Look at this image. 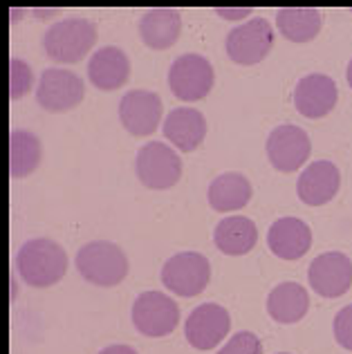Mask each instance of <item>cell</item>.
<instances>
[{
  "mask_svg": "<svg viewBox=\"0 0 352 354\" xmlns=\"http://www.w3.org/2000/svg\"><path fill=\"white\" fill-rule=\"evenodd\" d=\"M16 269L30 287H52L68 272V254L50 238H32L18 249Z\"/></svg>",
  "mask_w": 352,
  "mask_h": 354,
  "instance_id": "cell-1",
  "label": "cell"
},
{
  "mask_svg": "<svg viewBox=\"0 0 352 354\" xmlns=\"http://www.w3.org/2000/svg\"><path fill=\"white\" fill-rule=\"evenodd\" d=\"M97 25L88 18H66L54 23L43 36L45 54L57 63H79L97 43Z\"/></svg>",
  "mask_w": 352,
  "mask_h": 354,
  "instance_id": "cell-2",
  "label": "cell"
},
{
  "mask_svg": "<svg viewBox=\"0 0 352 354\" xmlns=\"http://www.w3.org/2000/svg\"><path fill=\"white\" fill-rule=\"evenodd\" d=\"M77 269L92 285L117 287L128 276V256L115 242L95 240L77 251Z\"/></svg>",
  "mask_w": 352,
  "mask_h": 354,
  "instance_id": "cell-3",
  "label": "cell"
},
{
  "mask_svg": "<svg viewBox=\"0 0 352 354\" xmlns=\"http://www.w3.org/2000/svg\"><path fill=\"white\" fill-rule=\"evenodd\" d=\"M211 278L209 260L198 251L175 254L162 267V285L175 296L193 298L207 290Z\"/></svg>",
  "mask_w": 352,
  "mask_h": 354,
  "instance_id": "cell-4",
  "label": "cell"
},
{
  "mask_svg": "<svg viewBox=\"0 0 352 354\" xmlns=\"http://www.w3.org/2000/svg\"><path fill=\"white\" fill-rule=\"evenodd\" d=\"M133 325L148 339H162L178 328L180 307L164 292H144L133 303Z\"/></svg>",
  "mask_w": 352,
  "mask_h": 354,
  "instance_id": "cell-5",
  "label": "cell"
},
{
  "mask_svg": "<svg viewBox=\"0 0 352 354\" xmlns=\"http://www.w3.org/2000/svg\"><path fill=\"white\" fill-rule=\"evenodd\" d=\"M135 171L146 189L166 191L180 182L182 160L164 142H148L140 148L135 160Z\"/></svg>",
  "mask_w": 352,
  "mask_h": 354,
  "instance_id": "cell-6",
  "label": "cell"
},
{
  "mask_svg": "<svg viewBox=\"0 0 352 354\" xmlns=\"http://www.w3.org/2000/svg\"><path fill=\"white\" fill-rule=\"evenodd\" d=\"M213 83H216V72L209 59L202 54H182L173 61L169 70V88L180 101H200L205 99Z\"/></svg>",
  "mask_w": 352,
  "mask_h": 354,
  "instance_id": "cell-7",
  "label": "cell"
},
{
  "mask_svg": "<svg viewBox=\"0 0 352 354\" xmlns=\"http://www.w3.org/2000/svg\"><path fill=\"white\" fill-rule=\"evenodd\" d=\"M225 48L229 59L238 65L261 63L274 48V27L267 18L258 16L227 34Z\"/></svg>",
  "mask_w": 352,
  "mask_h": 354,
  "instance_id": "cell-8",
  "label": "cell"
},
{
  "mask_svg": "<svg viewBox=\"0 0 352 354\" xmlns=\"http://www.w3.org/2000/svg\"><path fill=\"white\" fill-rule=\"evenodd\" d=\"M86 97V86L79 74L66 68H50L41 74L36 86V101L48 113H68Z\"/></svg>",
  "mask_w": 352,
  "mask_h": 354,
  "instance_id": "cell-9",
  "label": "cell"
},
{
  "mask_svg": "<svg viewBox=\"0 0 352 354\" xmlns=\"http://www.w3.org/2000/svg\"><path fill=\"white\" fill-rule=\"evenodd\" d=\"M265 151H267V157H270V164L276 171L294 173L308 162L312 142H310V135L305 133L301 126L283 124V126H276L270 133Z\"/></svg>",
  "mask_w": 352,
  "mask_h": 354,
  "instance_id": "cell-10",
  "label": "cell"
},
{
  "mask_svg": "<svg viewBox=\"0 0 352 354\" xmlns=\"http://www.w3.org/2000/svg\"><path fill=\"white\" fill-rule=\"evenodd\" d=\"M231 330L229 312L218 303L198 305L184 323V337L196 350H213Z\"/></svg>",
  "mask_w": 352,
  "mask_h": 354,
  "instance_id": "cell-11",
  "label": "cell"
},
{
  "mask_svg": "<svg viewBox=\"0 0 352 354\" xmlns=\"http://www.w3.org/2000/svg\"><path fill=\"white\" fill-rule=\"evenodd\" d=\"M308 283L321 298H339L352 287V263L341 251H328L312 260Z\"/></svg>",
  "mask_w": 352,
  "mask_h": 354,
  "instance_id": "cell-12",
  "label": "cell"
},
{
  "mask_svg": "<svg viewBox=\"0 0 352 354\" xmlns=\"http://www.w3.org/2000/svg\"><path fill=\"white\" fill-rule=\"evenodd\" d=\"M119 119L135 137L153 135L162 121V99L151 90H131L119 101Z\"/></svg>",
  "mask_w": 352,
  "mask_h": 354,
  "instance_id": "cell-13",
  "label": "cell"
},
{
  "mask_svg": "<svg viewBox=\"0 0 352 354\" xmlns=\"http://www.w3.org/2000/svg\"><path fill=\"white\" fill-rule=\"evenodd\" d=\"M337 101V83L328 74H305L294 88V106L305 119H321L330 115Z\"/></svg>",
  "mask_w": 352,
  "mask_h": 354,
  "instance_id": "cell-14",
  "label": "cell"
},
{
  "mask_svg": "<svg viewBox=\"0 0 352 354\" xmlns=\"http://www.w3.org/2000/svg\"><path fill=\"white\" fill-rule=\"evenodd\" d=\"M341 186V173L332 162L319 160L312 162L308 169L299 175L296 182V193L299 200L308 207H323L330 200H335Z\"/></svg>",
  "mask_w": 352,
  "mask_h": 354,
  "instance_id": "cell-15",
  "label": "cell"
},
{
  "mask_svg": "<svg viewBox=\"0 0 352 354\" xmlns=\"http://www.w3.org/2000/svg\"><path fill=\"white\" fill-rule=\"evenodd\" d=\"M267 245L281 260H299L312 247V229L301 218H279L267 231Z\"/></svg>",
  "mask_w": 352,
  "mask_h": 354,
  "instance_id": "cell-16",
  "label": "cell"
},
{
  "mask_svg": "<svg viewBox=\"0 0 352 354\" xmlns=\"http://www.w3.org/2000/svg\"><path fill=\"white\" fill-rule=\"evenodd\" d=\"M88 77L97 90L104 92L119 90L131 79L128 54L122 48H115V45H106V48L97 50L88 63Z\"/></svg>",
  "mask_w": 352,
  "mask_h": 354,
  "instance_id": "cell-17",
  "label": "cell"
},
{
  "mask_svg": "<svg viewBox=\"0 0 352 354\" xmlns=\"http://www.w3.org/2000/svg\"><path fill=\"white\" fill-rule=\"evenodd\" d=\"M164 137L184 153H191L205 142L207 137V119L198 108H175L164 119Z\"/></svg>",
  "mask_w": 352,
  "mask_h": 354,
  "instance_id": "cell-18",
  "label": "cell"
},
{
  "mask_svg": "<svg viewBox=\"0 0 352 354\" xmlns=\"http://www.w3.org/2000/svg\"><path fill=\"white\" fill-rule=\"evenodd\" d=\"M182 32V16L178 9L155 7L140 18V36L146 48L169 50Z\"/></svg>",
  "mask_w": 352,
  "mask_h": 354,
  "instance_id": "cell-19",
  "label": "cell"
},
{
  "mask_svg": "<svg viewBox=\"0 0 352 354\" xmlns=\"http://www.w3.org/2000/svg\"><path fill=\"white\" fill-rule=\"evenodd\" d=\"M310 310V294L299 283H281L267 296V312L281 325H294Z\"/></svg>",
  "mask_w": 352,
  "mask_h": 354,
  "instance_id": "cell-20",
  "label": "cell"
},
{
  "mask_svg": "<svg viewBox=\"0 0 352 354\" xmlns=\"http://www.w3.org/2000/svg\"><path fill=\"white\" fill-rule=\"evenodd\" d=\"M213 242L227 256H245L258 242V229L252 218L229 216L218 222L213 231Z\"/></svg>",
  "mask_w": 352,
  "mask_h": 354,
  "instance_id": "cell-21",
  "label": "cell"
},
{
  "mask_svg": "<svg viewBox=\"0 0 352 354\" xmlns=\"http://www.w3.org/2000/svg\"><path fill=\"white\" fill-rule=\"evenodd\" d=\"M252 182L240 173H222L209 184V204L213 211H240L252 200Z\"/></svg>",
  "mask_w": 352,
  "mask_h": 354,
  "instance_id": "cell-22",
  "label": "cell"
},
{
  "mask_svg": "<svg viewBox=\"0 0 352 354\" xmlns=\"http://www.w3.org/2000/svg\"><path fill=\"white\" fill-rule=\"evenodd\" d=\"M323 16L314 7H283L276 14V27L292 43H310L319 36Z\"/></svg>",
  "mask_w": 352,
  "mask_h": 354,
  "instance_id": "cell-23",
  "label": "cell"
},
{
  "mask_svg": "<svg viewBox=\"0 0 352 354\" xmlns=\"http://www.w3.org/2000/svg\"><path fill=\"white\" fill-rule=\"evenodd\" d=\"M41 139L30 130H14L9 135V173L14 180L32 175L41 164Z\"/></svg>",
  "mask_w": 352,
  "mask_h": 354,
  "instance_id": "cell-24",
  "label": "cell"
},
{
  "mask_svg": "<svg viewBox=\"0 0 352 354\" xmlns=\"http://www.w3.org/2000/svg\"><path fill=\"white\" fill-rule=\"evenodd\" d=\"M34 86V74L32 68L21 59H12L9 63V97L14 101L25 97Z\"/></svg>",
  "mask_w": 352,
  "mask_h": 354,
  "instance_id": "cell-25",
  "label": "cell"
},
{
  "mask_svg": "<svg viewBox=\"0 0 352 354\" xmlns=\"http://www.w3.org/2000/svg\"><path fill=\"white\" fill-rule=\"evenodd\" d=\"M218 354H263V343L254 332L243 330L234 334V337L218 350Z\"/></svg>",
  "mask_w": 352,
  "mask_h": 354,
  "instance_id": "cell-26",
  "label": "cell"
},
{
  "mask_svg": "<svg viewBox=\"0 0 352 354\" xmlns=\"http://www.w3.org/2000/svg\"><path fill=\"white\" fill-rule=\"evenodd\" d=\"M335 339L344 350L352 352V305H346L344 310H339L335 316Z\"/></svg>",
  "mask_w": 352,
  "mask_h": 354,
  "instance_id": "cell-27",
  "label": "cell"
},
{
  "mask_svg": "<svg viewBox=\"0 0 352 354\" xmlns=\"http://www.w3.org/2000/svg\"><path fill=\"white\" fill-rule=\"evenodd\" d=\"M216 14L222 16V18H229V21H243L249 14H252V9L249 7H243V9H227V7H218Z\"/></svg>",
  "mask_w": 352,
  "mask_h": 354,
  "instance_id": "cell-28",
  "label": "cell"
},
{
  "mask_svg": "<svg viewBox=\"0 0 352 354\" xmlns=\"http://www.w3.org/2000/svg\"><path fill=\"white\" fill-rule=\"evenodd\" d=\"M99 354H137V350L131 348V346H124V343H117V346H108V348H104Z\"/></svg>",
  "mask_w": 352,
  "mask_h": 354,
  "instance_id": "cell-29",
  "label": "cell"
},
{
  "mask_svg": "<svg viewBox=\"0 0 352 354\" xmlns=\"http://www.w3.org/2000/svg\"><path fill=\"white\" fill-rule=\"evenodd\" d=\"M59 9H45V12H41V9H34V14L39 16V18H48V16H52V14H57Z\"/></svg>",
  "mask_w": 352,
  "mask_h": 354,
  "instance_id": "cell-30",
  "label": "cell"
},
{
  "mask_svg": "<svg viewBox=\"0 0 352 354\" xmlns=\"http://www.w3.org/2000/svg\"><path fill=\"white\" fill-rule=\"evenodd\" d=\"M346 79H348V86H350V90H352V59H350L348 68H346Z\"/></svg>",
  "mask_w": 352,
  "mask_h": 354,
  "instance_id": "cell-31",
  "label": "cell"
},
{
  "mask_svg": "<svg viewBox=\"0 0 352 354\" xmlns=\"http://www.w3.org/2000/svg\"><path fill=\"white\" fill-rule=\"evenodd\" d=\"M279 354H290V352H279Z\"/></svg>",
  "mask_w": 352,
  "mask_h": 354,
  "instance_id": "cell-32",
  "label": "cell"
}]
</instances>
